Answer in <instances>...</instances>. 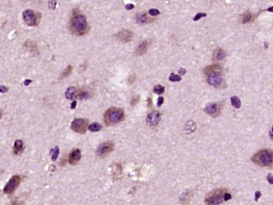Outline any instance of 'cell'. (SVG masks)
<instances>
[{
    "label": "cell",
    "mask_w": 273,
    "mask_h": 205,
    "mask_svg": "<svg viewBox=\"0 0 273 205\" xmlns=\"http://www.w3.org/2000/svg\"><path fill=\"white\" fill-rule=\"evenodd\" d=\"M89 130L92 131V132H97V131H99L102 129V126L99 124V123H97V122H94V123H92L91 125H89L88 126Z\"/></svg>",
    "instance_id": "21"
},
{
    "label": "cell",
    "mask_w": 273,
    "mask_h": 205,
    "mask_svg": "<svg viewBox=\"0 0 273 205\" xmlns=\"http://www.w3.org/2000/svg\"><path fill=\"white\" fill-rule=\"evenodd\" d=\"M252 161L258 166H271L273 161L272 151L268 150H261L252 157Z\"/></svg>",
    "instance_id": "4"
},
{
    "label": "cell",
    "mask_w": 273,
    "mask_h": 205,
    "mask_svg": "<svg viewBox=\"0 0 273 205\" xmlns=\"http://www.w3.org/2000/svg\"><path fill=\"white\" fill-rule=\"evenodd\" d=\"M204 73L207 77V83L216 88H220L223 86L222 68L219 64H212L207 66L204 70Z\"/></svg>",
    "instance_id": "2"
},
{
    "label": "cell",
    "mask_w": 273,
    "mask_h": 205,
    "mask_svg": "<svg viewBox=\"0 0 273 205\" xmlns=\"http://www.w3.org/2000/svg\"><path fill=\"white\" fill-rule=\"evenodd\" d=\"M90 97V94L88 91L86 90H79L78 91V98L80 99H87Z\"/></svg>",
    "instance_id": "22"
},
{
    "label": "cell",
    "mask_w": 273,
    "mask_h": 205,
    "mask_svg": "<svg viewBox=\"0 0 273 205\" xmlns=\"http://www.w3.org/2000/svg\"><path fill=\"white\" fill-rule=\"evenodd\" d=\"M226 192V189H217L210 192L205 199L207 205H219L223 202L224 194Z\"/></svg>",
    "instance_id": "5"
},
{
    "label": "cell",
    "mask_w": 273,
    "mask_h": 205,
    "mask_svg": "<svg viewBox=\"0 0 273 205\" xmlns=\"http://www.w3.org/2000/svg\"><path fill=\"white\" fill-rule=\"evenodd\" d=\"M149 21H150V19L147 17V15L145 13L137 14L136 15V22L138 23L144 24V23L149 22Z\"/></svg>",
    "instance_id": "18"
},
{
    "label": "cell",
    "mask_w": 273,
    "mask_h": 205,
    "mask_svg": "<svg viewBox=\"0 0 273 205\" xmlns=\"http://www.w3.org/2000/svg\"><path fill=\"white\" fill-rule=\"evenodd\" d=\"M76 103H77V102H76V100H74V101H73V102H72V104H71V108H72V109H75V108H76Z\"/></svg>",
    "instance_id": "36"
},
{
    "label": "cell",
    "mask_w": 273,
    "mask_h": 205,
    "mask_svg": "<svg viewBox=\"0 0 273 205\" xmlns=\"http://www.w3.org/2000/svg\"><path fill=\"white\" fill-rule=\"evenodd\" d=\"M114 143L113 141H106L99 144L96 150V155L99 158H104L114 150Z\"/></svg>",
    "instance_id": "8"
},
{
    "label": "cell",
    "mask_w": 273,
    "mask_h": 205,
    "mask_svg": "<svg viewBox=\"0 0 273 205\" xmlns=\"http://www.w3.org/2000/svg\"><path fill=\"white\" fill-rule=\"evenodd\" d=\"M161 115L158 112H153L147 116V123L150 126H156L160 122Z\"/></svg>",
    "instance_id": "12"
},
{
    "label": "cell",
    "mask_w": 273,
    "mask_h": 205,
    "mask_svg": "<svg viewBox=\"0 0 273 205\" xmlns=\"http://www.w3.org/2000/svg\"><path fill=\"white\" fill-rule=\"evenodd\" d=\"M254 18V15L251 12H246L244 14H242V23L245 24V23L251 22Z\"/></svg>",
    "instance_id": "17"
},
{
    "label": "cell",
    "mask_w": 273,
    "mask_h": 205,
    "mask_svg": "<svg viewBox=\"0 0 273 205\" xmlns=\"http://www.w3.org/2000/svg\"><path fill=\"white\" fill-rule=\"evenodd\" d=\"M231 194H230V193H228V192L226 191V193H225V194H224L223 200H225V201H227V200H231Z\"/></svg>",
    "instance_id": "30"
},
{
    "label": "cell",
    "mask_w": 273,
    "mask_h": 205,
    "mask_svg": "<svg viewBox=\"0 0 273 205\" xmlns=\"http://www.w3.org/2000/svg\"><path fill=\"white\" fill-rule=\"evenodd\" d=\"M185 73H186V70H185V68H183V67H181V68H180V70H179V74H180V75H185Z\"/></svg>",
    "instance_id": "35"
},
{
    "label": "cell",
    "mask_w": 273,
    "mask_h": 205,
    "mask_svg": "<svg viewBox=\"0 0 273 205\" xmlns=\"http://www.w3.org/2000/svg\"><path fill=\"white\" fill-rule=\"evenodd\" d=\"M116 36L121 42L127 43V42H130L132 39L133 33L127 29H123V30L119 31L118 33L116 35Z\"/></svg>",
    "instance_id": "11"
},
{
    "label": "cell",
    "mask_w": 273,
    "mask_h": 205,
    "mask_svg": "<svg viewBox=\"0 0 273 205\" xmlns=\"http://www.w3.org/2000/svg\"><path fill=\"white\" fill-rule=\"evenodd\" d=\"M163 102H164V99L163 97H159L157 99V107H161V106L163 105Z\"/></svg>",
    "instance_id": "31"
},
{
    "label": "cell",
    "mask_w": 273,
    "mask_h": 205,
    "mask_svg": "<svg viewBox=\"0 0 273 205\" xmlns=\"http://www.w3.org/2000/svg\"><path fill=\"white\" fill-rule=\"evenodd\" d=\"M23 20L27 25H37L40 21V13H35L30 9H27L23 12Z\"/></svg>",
    "instance_id": "6"
},
{
    "label": "cell",
    "mask_w": 273,
    "mask_h": 205,
    "mask_svg": "<svg viewBox=\"0 0 273 205\" xmlns=\"http://www.w3.org/2000/svg\"><path fill=\"white\" fill-rule=\"evenodd\" d=\"M221 108H222V106H221V102H211V103H208L206 105L204 111L207 115L216 117V116H218L220 115L221 112Z\"/></svg>",
    "instance_id": "9"
},
{
    "label": "cell",
    "mask_w": 273,
    "mask_h": 205,
    "mask_svg": "<svg viewBox=\"0 0 273 205\" xmlns=\"http://www.w3.org/2000/svg\"><path fill=\"white\" fill-rule=\"evenodd\" d=\"M78 90L76 87H69L68 89H66V93H65V95H66V98L67 99H75L76 98L78 97Z\"/></svg>",
    "instance_id": "15"
},
{
    "label": "cell",
    "mask_w": 273,
    "mask_h": 205,
    "mask_svg": "<svg viewBox=\"0 0 273 205\" xmlns=\"http://www.w3.org/2000/svg\"><path fill=\"white\" fill-rule=\"evenodd\" d=\"M140 101V96L139 95H136L135 97L132 98V99L130 101V105L131 106H135Z\"/></svg>",
    "instance_id": "28"
},
{
    "label": "cell",
    "mask_w": 273,
    "mask_h": 205,
    "mask_svg": "<svg viewBox=\"0 0 273 205\" xmlns=\"http://www.w3.org/2000/svg\"><path fill=\"white\" fill-rule=\"evenodd\" d=\"M23 148V142L20 139H17L15 141V144H14V153H18L19 152H21Z\"/></svg>",
    "instance_id": "19"
},
{
    "label": "cell",
    "mask_w": 273,
    "mask_h": 205,
    "mask_svg": "<svg viewBox=\"0 0 273 205\" xmlns=\"http://www.w3.org/2000/svg\"><path fill=\"white\" fill-rule=\"evenodd\" d=\"M148 45H149L148 41L142 42L140 45L137 47L136 50H135L136 55H143V54L146 53L147 50H148Z\"/></svg>",
    "instance_id": "16"
},
{
    "label": "cell",
    "mask_w": 273,
    "mask_h": 205,
    "mask_svg": "<svg viewBox=\"0 0 273 205\" xmlns=\"http://www.w3.org/2000/svg\"><path fill=\"white\" fill-rule=\"evenodd\" d=\"M226 53L221 48H217L214 50V53L212 54V60L213 61H221L226 58Z\"/></svg>",
    "instance_id": "14"
},
{
    "label": "cell",
    "mask_w": 273,
    "mask_h": 205,
    "mask_svg": "<svg viewBox=\"0 0 273 205\" xmlns=\"http://www.w3.org/2000/svg\"><path fill=\"white\" fill-rule=\"evenodd\" d=\"M125 118L124 111L121 108L112 107L104 113V122L107 126L116 125Z\"/></svg>",
    "instance_id": "3"
},
{
    "label": "cell",
    "mask_w": 273,
    "mask_h": 205,
    "mask_svg": "<svg viewBox=\"0 0 273 205\" xmlns=\"http://www.w3.org/2000/svg\"><path fill=\"white\" fill-rule=\"evenodd\" d=\"M149 13L153 16V17H156L157 15H159L160 14V12L158 11L157 9H155V8H153V9H150L149 11Z\"/></svg>",
    "instance_id": "29"
},
{
    "label": "cell",
    "mask_w": 273,
    "mask_h": 205,
    "mask_svg": "<svg viewBox=\"0 0 273 205\" xmlns=\"http://www.w3.org/2000/svg\"><path fill=\"white\" fill-rule=\"evenodd\" d=\"M207 17V14L204 13V12H199V13H197L195 16H194V22H196V21H199L200 18H202V17Z\"/></svg>",
    "instance_id": "27"
},
{
    "label": "cell",
    "mask_w": 273,
    "mask_h": 205,
    "mask_svg": "<svg viewBox=\"0 0 273 205\" xmlns=\"http://www.w3.org/2000/svg\"><path fill=\"white\" fill-rule=\"evenodd\" d=\"M261 196V193L259 191H257L256 194H255V200H258L259 199V197Z\"/></svg>",
    "instance_id": "37"
},
{
    "label": "cell",
    "mask_w": 273,
    "mask_h": 205,
    "mask_svg": "<svg viewBox=\"0 0 273 205\" xmlns=\"http://www.w3.org/2000/svg\"><path fill=\"white\" fill-rule=\"evenodd\" d=\"M0 117H1V113H0Z\"/></svg>",
    "instance_id": "40"
},
{
    "label": "cell",
    "mask_w": 273,
    "mask_h": 205,
    "mask_svg": "<svg viewBox=\"0 0 273 205\" xmlns=\"http://www.w3.org/2000/svg\"><path fill=\"white\" fill-rule=\"evenodd\" d=\"M70 31L76 35H86L89 31V25L86 17L76 9L73 12L72 18L70 20Z\"/></svg>",
    "instance_id": "1"
},
{
    "label": "cell",
    "mask_w": 273,
    "mask_h": 205,
    "mask_svg": "<svg viewBox=\"0 0 273 205\" xmlns=\"http://www.w3.org/2000/svg\"><path fill=\"white\" fill-rule=\"evenodd\" d=\"M56 4H57V2H56V1H49V8L51 9L55 8Z\"/></svg>",
    "instance_id": "33"
},
{
    "label": "cell",
    "mask_w": 273,
    "mask_h": 205,
    "mask_svg": "<svg viewBox=\"0 0 273 205\" xmlns=\"http://www.w3.org/2000/svg\"><path fill=\"white\" fill-rule=\"evenodd\" d=\"M134 8H135V5H134V4H131V3H128V4L126 5V8L127 10H131V9H133Z\"/></svg>",
    "instance_id": "34"
},
{
    "label": "cell",
    "mask_w": 273,
    "mask_h": 205,
    "mask_svg": "<svg viewBox=\"0 0 273 205\" xmlns=\"http://www.w3.org/2000/svg\"><path fill=\"white\" fill-rule=\"evenodd\" d=\"M80 158H81V153H80V150H75L70 153L68 161H69L70 164L75 165V164L77 163L80 160Z\"/></svg>",
    "instance_id": "13"
},
{
    "label": "cell",
    "mask_w": 273,
    "mask_h": 205,
    "mask_svg": "<svg viewBox=\"0 0 273 205\" xmlns=\"http://www.w3.org/2000/svg\"><path fill=\"white\" fill-rule=\"evenodd\" d=\"M30 83H31V80H25V81H24V85H25V86H28Z\"/></svg>",
    "instance_id": "39"
},
{
    "label": "cell",
    "mask_w": 273,
    "mask_h": 205,
    "mask_svg": "<svg viewBox=\"0 0 273 205\" xmlns=\"http://www.w3.org/2000/svg\"><path fill=\"white\" fill-rule=\"evenodd\" d=\"M164 91H165V88H164V86H161V85L155 86L154 88H153V92H154L155 94H162L164 93Z\"/></svg>",
    "instance_id": "23"
},
{
    "label": "cell",
    "mask_w": 273,
    "mask_h": 205,
    "mask_svg": "<svg viewBox=\"0 0 273 205\" xmlns=\"http://www.w3.org/2000/svg\"><path fill=\"white\" fill-rule=\"evenodd\" d=\"M231 102L232 106L235 108H240L241 107V102L240 99L237 96H233L231 98Z\"/></svg>",
    "instance_id": "20"
},
{
    "label": "cell",
    "mask_w": 273,
    "mask_h": 205,
    "mask_svg": "<svg viewBox=\"0 0 273 205\" xmlns=\"http://www.w3.org/2000/svg\"><path fill=\"white\" fill-rule=\"evenodd\" d=\"M169 80L172 82H179L181 80V76L179 75H176L174 73H171V76H169Z\"/></svg>",
    "instance_id": "24"
},
{
    "label": "cell",
    "mask_w": 273,
    "mask_h": 205,
    "mask_svg": "<svg viewBox=\"0 0 273 205\" xmlns=\"http://www.w3.org/2000/svg\"><path fill=\"white\" fill-rule=\"evenodd\" d=\"M20 182H21V177L19 176H13L10 179L8 182L6 184L5 187L3 189V192L5 194H12L13 193L14 190L17 188V186H19Z\"/></svg>",
    "instance_id": "10"
},
{
    "label": "cell",
    "mask_w": 273,
    "mask_h": 205,
    "mask_svg": "<svg viewBox=\"0 0 273 205\" xmlns=\"http://www.w3.org/2000/svg\"><path fill=\"white\" fill-rule=\"evenodd\" d=\"M270 180L271 184H272V174H270L268 176V181Z\"/></svg>",
    "instance_id": "38"
},
{
    "label": "cell",
    "mask_w": 273,
    "mask_h": 205,
    "mask_svg": "<svg viewBox=\"0 0 273 205\" xmlns=\"http://www.w3.org/2000/svg\"><path fill=\"white\" fill-rule=\"evenodd\" d=\"M89 121L87 119L83 118H76L72 122L71 128L75 132L80 134H84L86 132L87 127H88Z\"/></svg>",
    "instance_id": "7"
},
{
    "label": "cell",
    "mask_w": 273,
    "mask_h": 205,
    "mask_svg": "<svg viewBox=\"0 0 273 205\" xmlns=\"http://www.w3.org/2000/svg\"><path fill=\"white\" fill-rule=\"evenodd\" d=\"M58 155H59V149H58V146H55L54 149L52 150V160L55 161L57 158H58Z\"/></svg>",
    "instance_id": "26"
},
{
    "label": "cell",
    "mask_w": 273,
    "mask_h": 205,
    "mask_svg": "<svg viewBox=\"0 0 273 205\" xmlns=\"http://www.w3.org/2000/svg\"><path fill=\"white\" fill-rule=\"evenodd\" d=\"M72 67L71 65H69L68 67H66V69L62 73V76H61V79H63V78L66 77V76H68L71 74V72H72Z\"/></svg>",
    "instance_id": "25"
},
{
    "label": "cell",
    "mask_w": 273,
    "mask_h": 205,
    "mask_svg": "<svg viewBox=\"0 0 273 205\" xmlns=\"http://www.w3.org/2000/svg\"><path fill=\"white\" fill-rule=\"evenodd\" d=\"M8 89L4 86H0V93H6L8 92Z\"/></svg>",
    "instance_id": "32"
}]
</instances>
